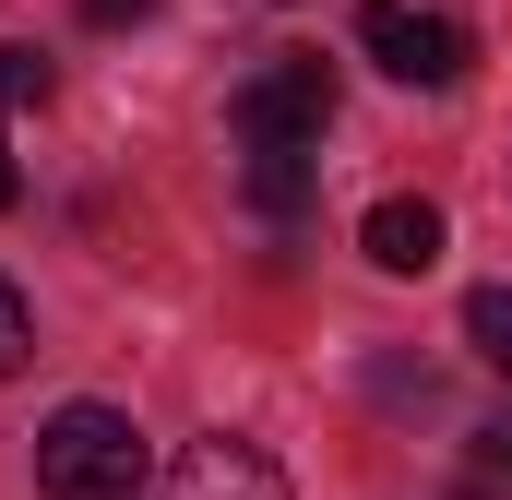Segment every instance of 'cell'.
<instances>
[{
  "instance_id": "obj_2",
  "label": "cell",
  "mask_w": 512,
  "mask_h": 500,
  "mask_svg": "<svg viewBox=\"0 0 512 500\" xmlns=\"http://www.w3.org/2000/svg\"><path fill=\"white\" fill-rule=\"evenodd\" d=\"M358 48L382 60L393 84H429V96L477 72V36H465L453 12H417V0H370V12H358Z\"/></svg>"
},
{
  "instance_id": "obj_12",
  "label": "cell",
  "mask_w": 512,
  "mask_h": 500,
  "mask_svg": "<svg viewBox=\"0 0 512 500\" xmlns=\"http://www.w3.org/2000/svg\"><path fill=\"white\" fill-rule=\"evenodd\" d=\"M489 465H501V477H512V417H501V429H489Z\"/></svg>"
},
{
  "instance_id": "obj_11",
  "label": "cell",
  "mask_w": 512,
  "mask_h": 500,
  "mask_svg": "<svg viewBox=\"0 0 512 500\" xmlns=\"http://www.w3.org/2000/svg\"><path fill=\"white\" fill-rule=\"evenodd\" d=\"M12 203H24V167H12V155H0V215H12Z\"/></svg>"
},
{
  "instance_id": "obj_3",
  "label": "cell",
  "mask_w": 512,
  "mask_h": 500,
  "mask_svg": "<svg viewBox=\"0 0 512 500\" xmlns=\"http://www.w3.org/2000/svg\"><path fill=\"white\" fill-rule=\"evenodd\" d=\"M227 131H239V143H322V131H334V72L298 60V48L262 60L251 84L227 96Z\"/></svg>"
},
{
  "instance_id": "obj_1",
  "label": "cell",
  "mask_w": 512,
  "mask_h": 500,
  "mask_svg": "<svg viewBox=\"0 0 512 500\" xmlns=\"http://www.w3.org/2000/svg\"><path fill=\"white\" fill-rule=\"evenodd\" d=\"M155 489V453L120 405H60L36 429V500H143Z\"/></svg>"
},
{
  "instance_id": "obj_10",
  "label": "cell",
  "mask_w": 512,
  "mask_h": 500,
  "mask_svg": "<svg viewBox=\"0 0 512 500\" xmlns=\"http://www.w3.org/2000/svg\"><path fill=\"white\" fill-rule=\"evenodd\" d=\"M155 0H84V24H143Z\"/></svg>"
},
{
  "instance_id": "obj_9",
  "label": "cell",
  "mask_w": 512,
  "mask_h": 500,
  "mask_svg": "<svg viewBox=\"0 0 512 500\" xmlns=\"http://www.w3.org/2000/svg\"><path fill=\"white\" fill-rule=\"evenodd\" d=\"M24 358H36V310H24V286L0 274V381L24 370Z\"/></svg>"
},
{
  "instance_id": "obj_5",
  "label": "cell",
  "mask_w": 512,
  "mask_h": 500,
  "mask_svg": "<svg viewBox=\"0 0 512 500\" xmlns=\"http://www.w3.org/2000/svg\"><path fill=\"white\" fill-rule=\"evenodd\" d=\"M358 250H370L382 274H429V262H441V203H405V191H393V203H370Z\"/></svg>"
},
{
  "instance_id": "obj_8",
  "label": "cell",
  "mask_w": 512,
  "mask_h": 500,
  "mask_svg": "<svg viewBox=\"0 0 512 500\" xmlns=\"http://www.w3.org/2000/svg\"><path fill=\"white\" fill-rule=\"evenodd\" d=\"M48 84H60V72H48L36 48H0V108H48Z\"/></svg>"
},
{
  "instance_id": "obj_4",
  "label": "cell",
  "mask_w": 512,
  "mask_h": 500,
  "mask_svg": "<svg viewBox=\"0 0 512 500\" xmlns=\"http://www.w3.org/2000/svg\"><path fill=\"white\" fill-rule=\"evenodd\" d=\"M143 500H286V465L262 441H239V429H215V441H191Z\"/></svg>"
},
{
  "instance_id": "obj_7",
  "label": "cell",
  "mask_w": 512,
  "mask_h": 500,
  "mask_svg": "<svg viewBox=\"0 0 512 500\" xmlns=\"http://www.w3.org/2000/svg\"><path fill=\"white\" fill-rule=\"evenodd\" d=\"M465 346H477L489 370H512V286H477V298H465Z\"/></svg>"
},
{
  "instance_id": "obj_6",
  "label": "cell",
  "mask_w": 512,
  "mask_h": 500,
  "mask_svg": "<svg viewBox=\"0 0 512 500\" xmlns=\"http://www.w3.org/2000/svg\"><path fill=\"white\" fill-rule=\"evenodd\" d=\"M322 191V143H251V203L262 215H310Z\"/></svg>"
}]
</instances>
